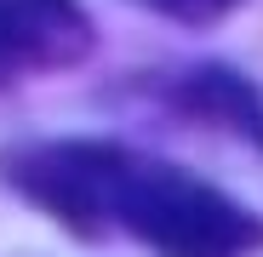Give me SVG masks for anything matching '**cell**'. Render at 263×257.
<instances>
[{
  "label": "cell",
  "mask_w": 263,
  "mask_h": 257,
  "mask_svg": "<svg viewBox=\"0 0 263 257\" xmlns=\"http://www.w3.org/2000/svg\"><path fill=\"white\" fill-rule=\"evenodd\" d=\"M109 229L155 257H257L263 218L195 171L126 149L109 183Z\"/></svg>",
  "instance_id": "1"
},
{
  "label": "cell",
  "mask_w": 263,
  "mask_h": 257,
  "mask_svg": "<svg viewBox=\"0 0 263 257\" xmlns=\"http://www.w3.org/2000/svg\"><path fill=\"white\" fill-rule=\"evenodd\" d=\"M126 143L109 137H46L0 149V183L17 189L34 211L58 218L69 234L98 240L109 234V183L120 171Z\"/></svg>",
  "instance_id": "2"
},
{
  "label": "cell",
  "mask_w": 263,
  "mask_h": 257,
  "mask_svg": "<svg viewBox=\"0 0 263 257\" xmlns=\"http://www.w3.org/2000/svg\"><path fill=\"white\" fill-rule=\"evenodd\" d=\"M98 46L80 0H0V74L74 69Z\"/></svg>",
  "instance_id": "3"
},
{
  "label": "cell",
  "mask_w": 263,
  "mask_h": 257,
  "mask_svg": "<svg viewBox=\"0 0 263 257\" xmlns=\"http://www.w3.org/2000/svg\"><path fill=\"white\" fill-rule=\"evenodd\" d=\"M172 109L200 120V126H217L252 149H263V92L229 63H195L172 80Z\"/></svg>",
  "instance_id": "4"
},
{
  "label": "cell",
  "mask_w": 263,
  "mask_h": 257,
  "mask_svg": "<svg viewBox=\"0 0 263 257\" xmlns=\"http://www.w3.org/2000/svg\"><path fill=\"white\" fill-rule=\"evenodd\" d=\"M138 6H149V12H160V17H178V23H189V29H206V23H217V17H229L240 0H138Z\"/></svg>",
  "instance_id": "5"
}]
</instances>
